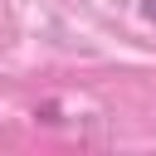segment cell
Here are the masks:
<instances>
[{
  "label": "cell",
  "mask_w": 156,
  "mask_h": 156,
  "mask_svg": "<svg viewBox=\"0 0 156 156\" xmlns=\"http://www.w3.org/2000/svg\"><path fill=\"white\" fill-rule=\"evenodd\" d=\"M34 117H39V122H49V127H54V122H58V107H54V102H44V107H39V112H34Z\"/></svg>",
  "instance_id": "cell-1"
},
{
  "label": "cell",
  "mask_w": 156,
  "mask_h": 156,
  "mask_svg": "<svg viewBox=\"0 0 156 156\" xmlns=\"http://www.w3.org/2000/svg\"><path fill=\"white\" fill-rule=\"evenodd\" d=\"M141 15H146V20L156 24V0H141Z\"/></svg>",
  "instance_id": "cell-2"
}]
</instances>
